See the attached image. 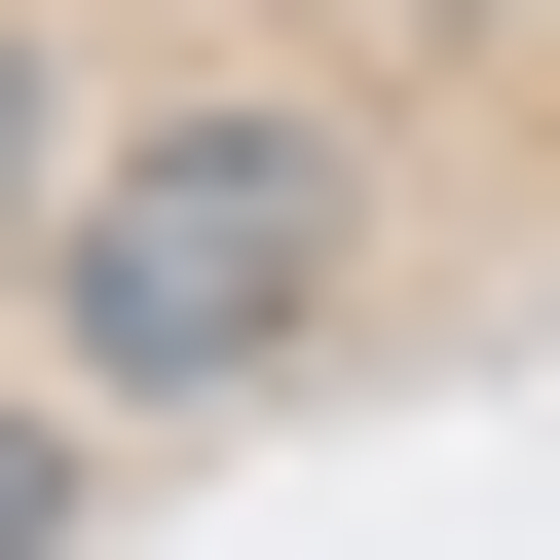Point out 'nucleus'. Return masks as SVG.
<instances>
[{
  "mask_svg": "<svg viewBox=\"0 0 560 560\" xmlns=\"http://www.w3.org/2000/svg\"><path fill=\"white\" fill-rule=\"evenodd\" d=\"M38 523H75V411H0V560H38Z\"/></svg>",
  "mask_w": 560,
  "mask_h": 560,
  "instance_id": "7ed1b4c3",
  "label": "nucleus"
},
{
  "mask_svg": "<svg viewBox=\"0 0 560 560\" xmlns=\"http://www.w3.org/2000/svg\"><path fill=\"white\" fill-rule=\"evenodd\" d=\"M0 261H75V113H38V38H0Z\"/></svg>",
  "mask_w": 560,
  "mask_h": 560,
  "instance_id": "f03ea898",
  "label": "nucleus"
},
{
  "mask_svg": "<svg viewBox=\"0 0 560 560\" xmlns=\"http://www.w3.org/2000/svg\"><path fill=\"white\" fill-rule=\"evenodd\" d=\"M300 300H337V150H300V113H150V150L75 187V261H38L75 411H224Z\"/></svg>",
  "mask_w": 560,
  "mask_h": 560,
  "instance_id": "f257e3e1",
  "label": "nucleus"
}]
</instances>
